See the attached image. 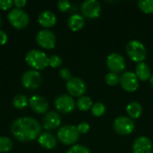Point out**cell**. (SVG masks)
<instances>
[{
	"label": "cell",
	"mask_w": 153,
	"mask_h": 153,
	"mask_svg": "<svg viewBox=\"0 0 153 153\" xmlns=\"http://www.w3.org/2000/svg\"><path fill=\"white\" fill-rule=\"evenodd\" d=\"M11 133L20 142H30L39 136L41 134V126L33 117H19L13 122Z\"/></svg>",
	"instance_id": "1"
},
{
	"label": "cell",
	"mask_w": 153,
	"mask_h": 153,
	"mask_svg": "<svg viewBox=\"0 0 153 153\" xmlns=\"http://www.w3.org/2000/svg\"><path fill=\"white\" fill-rule=\"evenodd\" d=\"M48 55L39 49H31L25 56V61L27 65L33 70L39 71L45 69L48 66Z\"/></svg>",
	"instance_id": "2"
},
{
	"label": "cell",
	"mask_w": 153,
	"mask_h": 153,
	"mask_svg": "<svg viewBox=\"0 0 153 153\" xmlns=\"http://www.w3.org/2000/svg\"><path fill=\"white\" fill-rule=\"evenodd\" d=\"M126 51L128 57L137 64L143 63L147 57V50L145 46L137 39L130 40L126 44Z\"/></svg>",
	"instance_id": "3"
},
{
	"label": "cell",
	"mask_w": 153,
	"mask_h": 153,
	"mask_svg": "<svg viewBox=\"0 0 153 153\" xmlns=\"http://www.w3.org/2000/svg\"><path fill=\"white\" fill-rule=\"evenodd\" d=\"M80 138L77 127L72 125L61 126L57 131V139L65 145H74Z\"/></svg>",
	"instance_id": "4"
},
{
	"label": "cell",
	"mask_w": 153,
	"mask_h": 153,
	"mask_svg": "<svg viewBox=\"0 0 153 153\" xmlns=\"http://www.w3.org/2000/svg\"><path fill=\"white\" fill-rule=\"evenodd\" d=\"M7 19L11 25L15 29L22 30L28 26L30 22L29 14L22 9L20 8H12L7 14Z\"/></svg>",
	"instance_id": "5"
},
{
	"label": "cell",
	"mask_w": 153,
	"mask_h": 153,
	"mask_svg": "<svg viewBox=\"0 0 153 153\" xmlns=\"http://www.w3.org/2000/svg\"><path fill=\"white\" fill-rule=\"evenodd\" d=\"M114 131L122 136H127L134 133L135 129L134 122L129 117L121 116L117 117L113 123Z\"/></svg>",
	"instance_id": "6"
},
{
	"label": "cell",
	"mask_w": 153,
	"mask_h": 153,
	"mask_svg": "<svg viewBox=\"0 0 153 153\" xmlns=\"http://www.w3.org/2000/svg\"><path fill=\"white\" fill-rule=\"evenodd\" d=\"M22 84L25 89L28 90H36L38 89L41 82L42 77L39 71L36 70H27L22 75Z\"/></svg>",
	"instance_id": "7"
},
{
	"label": "cell",
	"mask_w": 153,
	"mask_h": 153,
	"mask_svg": "<svg viewBox=\"0 0 153 153\" xmlns=\"http://www.w3.org/2000/svg\"><path fill=\"white\" fill-rule=\"evenodd\" d=\"M55 108L62 114H70L75 108V102L74 98L69 94H61L55 99Z\"/></svg>",
	"instance_id": "8"
},
{
	"label": "cell",
	"mask_w": 153,
	"mask_h": 153,
	"mask_svg": "<svg viewBox=\"0 0 153 153\" xmlns=\"http://www.w3.org/2000/svg\"><path fill=\"white\" fill-rule=\"evenodd\" d=\"M37 43L44 49H53L56 47V35L48 29L40 30L36 35Z\"/></svg>",
	"instance_id": "9"
},
{
	"label": "cell",
	"mask_w": 153,
	"mask_h": 153,
	"mask_svg": "<svg viewBox=\"0 0 153 153\" xmlns=\"http://www.w3.org/2000/svg\"><path fill=\"white\" fill-rule=\"evenodd\" d=\"M66 90L71 97L81 98L86 92V84L82 79L79 77H72L66 82Z\"/></svg>",
	"instance_id": "10"
},
{
	"label": "cell",
	"mask_w": 153,
	"mask_h": 153,
	"mask_svg": "<svg viewBox=\"0 0 153 153\" xmlns=\"http://www.w3.org/2000/svg\"><path fill=\"white\" fill-rule=\"evenodd\" d=\"M119 83L122 89L126 92H134L139 88V80L134 73L127 71L120 76Z\"/></svg>",
	"instance_id": "11"
},
{
	"label": "cell",
	"mask_w": 153,
	"mask_h": 153,
	"mask_svg": "<svg viewBox=\"0 0 153 153\" xmlns=\"http://www.w3.org/2000/svg\"><path fill=\"white\" fill-rule=\"evenodd\" d=\"M82 13L88 19H96L100 15L101 5L97 0L84 1L81 5Z\"/></svg>",
	"instance_id": "12"
},
{
	"label": "cell",
	"mask_w": 153,
	"mask_h": 153,
	"mask_svg": "<svg viewBox=\"0 0 153 153\" xmlns=\"http://www.w3.org/2000/svg\"><path fill=\"white\" fill-rule=\"evenodd\" d=\"M107 66L111 73L119 74L126 68V61L122 55L118 53H112L108 56L106 61Z\"/></svg>",
	"instance_id": "13"
},
{
	"label": "cell",
	"mask_w": 153,
	"mask_h": 153,
	"mask_svg": "<svg viewBox=\"0 0 153 153\" xmlns=\"http://www.w3.org/2000/svg\"><path fill=\"white\" fill-rule=\"evenodd\" d=\"M61 125V117L56 111H49L45 114L42 119V126L44 129L52 131L58 128Z\"/></svg>",
	"instance_id": "14"
},
{
	"label": "cell",
	"mask_w": 153,
	"mask_h": 153,
	"mask_svg": "<svg viewBox=\"0 0 153 153\" xmlns=\"http://www.w3.org/2000/svg\"><path fill=\"white\" fill-rule=\"evenodd\" d=\"M29 105L31 108V109L39 115L48 113V100L39 95H34L29 100Z\"/></svg>",
	"instance_id": "15"
},
{
	"label": "cell",
	"mask_w": 153,
	"mask_h": 153,
	"mask_svg": "<svg viewBox=\"0 0 153 153\" xmlns=\"http://www.w3.org/2000/svg\"><path fill=\"white\" fill-rule=\"evenodd\" d=\"M152 143L146 136H140L136 138L133 143L134 153H152Z\"/></svg>",
	"instance_id": "16"
},
{
	"label": "cell",
	"mask_w": 153,
	"mask_h": 153,
	"mask_svg": "<svg viewBox=\"0 0 153 153\" xmlns=\"http://www.w3.org/2000/svg\"><path fill=\"white\" fill-rule=\"evenodd\" d=\"M39 145L47 150H53L56 147L57 140L54 134L49 132H43L38 137Z\"/></svg>",
	"instance_id": "17"
},
{
	"label": "cell",
	"mask_w": 153,
	"mask_h": 153,
	"mask_svg": "<svg viewBox=\"0 0 153 153\" xmlns=\"http://www.w3.org/2000/svg\"><path fill=\"white\" fill-rule=\"evenodd\" d=\"M38 21L43 28L48 29L53 27L56 23V16L53 12L49 10H45L39 14Z\"/></svg>",
	"instance_id": "18"
},
{
	"label": "cell",
	"mask_w": 153,
	"mask_h": 153,
	"mask_svg": "<svg viewBox=\"0 0 153 153\" xmlns=\"http://www.w3.org/2000/svg\"><path fill=\"white\" fill-rule=\"evenodd\" d=\"M134 74L137 76L138 80L142 81V82H146V81L150 80L152 77V70H151L150 66L144 62L137 64V65L135 67Z\"/></svg>",
	"instance_id": "19"
},
{
	"label": "cell",
	"mask_w": 153,
	"mask_h": 153,
	"mask_svg": "<svg viewBox=\"0 0 153 153\" xmlns=\"http://www.w3.org/2000/svg\"><path fill=\"white\" fill-rule=\"evenodd\" d=\"M67 24H68V27L71 29V30L79 31L84 27L85 20H84V17L82 15L78 14V13H74V14H72L68 18Z\"/></svg>",
	"instance_id": "20"
},
{
	"label": "cell",
	"mask_w": 153,
	"mask_h": 153,
	"mask_svg": "<svg viewBox=\"0 0 153 153\" xmlns=\"http://www.w3.org/2000/svg\"><path fill=\"white\" fill-rule=\"evenodd\" d=\"M126 113L132 119H137L141 117L143 113L142 105L139 102L133 101L126 106Z\"/></svg>",
	"instance_id": "21"
},
{
	"label": "cell",
	"mask_w": 153,
	"mask_h": 153,
	"mask_svg": "<svg viewBox=\"0 0 153 153\" xmlns=\"http://www.w3.org/2000/svg\"><path fill=\"white\" fill-rule=\"evenodd\" d=\"M77 108L79 110L81 111H88L90 109H91L93 103H92V100L88 97V96H82L81 98L78 99L77 102H76Z\"/></svg>",
	"instance_id": "22"
},
{
	"label": "cell",
	"mask_w": 153,
	"mask_h": 153,
	"mask_svg": "<svg viewBox=\"0 0 153 153\" xmlns=\"http://www.w3.org/2000/svg\"><path fill=\"white\" fill-rule=\"evenodd\" d=\"M29 104L28 97L23 94H17L13 99V105L17 109H23Z\"/></svg>",
	"instance_id": "23"
},
{
	"label": "cell",
	"mask_w": 153,
	"mask_h": 153,
	"mask_svg": "<svg viewBox=\"0 0 153 153\" xmlns=\"http://www.w3.org/2000/svg\"><path fill=\"white\" fill-rule=\"evenodd\" d=\"M138 7L144 13H153V0H141L138 2Z\"/></svg>",
	"instance_id": "24"
},
{
	"label": "cell",
	"mask_w": 153,
	"mask_h": 153,
	"mask_svg": "<svg viewBox=\"0 0 153 153\" xmlns=\"http://www.w3.org/2000/svg\"><path fill=\"white\" fill-rule=\"evenodd\" d=\"M13 141L6 137V136H1L0 137V152H8L13 148Z\"/></svg>",
	"instance_id": "25"
},
{
	"label": "cell",
	"mask_w": 153,
	"mask_h": 153,
	"mask_svg": "<svg viewBox=\"0 0 153 153\" xmlns=\"http://www.w3.org/2000/svg\"><path fill=\"white\" fill-rule=\"evenodd\" d=\"M91 113L94 117H102L105 112H106V106L101 103V102H98V103H95L93 104L92 108H91Z\"/></svg>",
	"instance_id": "26"
},
{
	"label": "cell",
	"mask_w": 153,
	"mask_h": 153,
	"mask_svg": "<svg viewBox=\"0 0 153 153\" xmlns=\"http://www.w3.org/2000/svg\"><path fill=\"white\" fill-rule=\"evenodd\" d=\"M120 81V77L118 76L117 74L115 73H108L105 76V82L109 86H116L119 83Z\"/></svg>",
	"instance_id": "27"
},
{
	"label": "cell",
	"mask_w": 153,
	"mask_h": 153,
	"mask_svg": "<svg viewBox=\"0 0 153 153\" xmlns=\"http://www.w3.org/2000/svg\"><path fill=\"white\" fill-rule=\"evenodd\" d=\"M63 60L62 58L57 55H52L48 58V65L52 68H57L62 65Z\"/></svg>",
	"instance_id": "28"
},
{
	"label": "cell",
	"mask_w": 153,
	"mask_h": 153,
	"mask_svg": "<svg viewBox=\"0 0 153 153\" xmlns=\"http://www.w3.org/2000/svg\"><path fill=\"white\" fill-rule=\"evenodd\" d=\"M66 153H91L90 150L84 146V145H81V144H74L73 145Z\"/></svg>",
	"instance_id": "29"
},
{
	"label": "cell",
	"mask_w": 153,
	"mask_h": 153,
	"mask_svg": "<svg viewBox=\"0 0 153 153\" xmlns=\"http://www.w3.org/2000/svg\"><path fill=\"white\" fill-rule=\"evenodd\" d=\"M57 8L60 12H67L71 8V3L68 0H59L57 2Z\"/></svg>",
	"instance_id": "30"
},
{
	"label": "cell",
	"mask_w": 153,
	"mask_h": 153,
	"mask_svg": "<svg viewBox=\"0 0 153 153\" xmlns=\"http://www.w3.org/2000/svg\"><path fill=\"white\" fill-rule=\"evenodd\" d=\"M76 127H77V130H78V132H79L80 134H87L90 131V128H91L90 125L87 122H81Z\"/></svg>",
	"instance_id": "31"
},
{
	"label": "cell",
	"mask_w": 153,
	"mask_h": 153,
	"mask_svg": "<svg viewBox=\"0 0 153 153\" xmlns=\"http://www.w3.org/2000/svg\"><path fill=\"white\" fill-rule=\"evenodd\" d=\"M59 76L64 80V81H69L72 78V74L71 71L68 68H62L59 71Z\"/></svg>",
	"instance_id": "32"
},
{
	"label": "cell",
	"mask_w": 153,
	"mask_h": 153,
	"mask_svg": "<svg viewBox=\"0 0 153 153\" xmlns=\"http://www.w3.org/2000/svg\"><path fill=\"white\" fill-rule=\"evenodd\" d=\"M13 4V1L12 0H0V9L1 10H8Z\"/></svg>",
	"instance_id": "33"
},
{
	"label": "cell",
	"mask_w": 153,
	"mask_h": 153,
	"mask_svg": "<svg viewBox=\"0 0 153 153\" xmlns=\"http://www.w3.org/2000/svg\"><path fill=\"white\" fill-rule=\"evenodd\" d=\"M7 39H8L7 34L4 30H0V46L4 45L7 42Z\"/></svg>",
	"instance_id": "34"
},
{
	"label": "cell",
	"mask_w": 153,
	"mask_h": 153,
	"mask_svg": "<svg viewBox=\"0 0 153 153\" xmlns=\"http://www.w3.org/2000/svg\"><path fill=\"white\" fill-rule=\"evenodd\" d=\"M27 4L26 0H14L13 1V4L15 5L16 8H20L22 9V7H24Z\"/></svg>",
	"instance_id": "35"
},
{
	"label": "cell",
	"mask_w": 153,
	"mask_h": 153,
	"mask_svg": "<svg viewBox=\"0 0 153 153\" xmlns=\"http://www.w3.org/2000/svg\"><path fill=\"white\" fill-rule=\"evenodd\" d=\"M150 83H151L152 88L153 89V74H152V77H151V79H150Z\"/></svg>",
	"instance_id": "36"
},
{
	"label": "cell",
	"mask_w": 153,
	"mask_h": 153,
	"mask_svg": "<svg viewBox=\"0 0 153 153\" xmlns=\"http://www.w3.org/2000/svg\"><path fill=\"white\" fill-rule=\"evenodd\" d=\"M1 23H2V19H1V15H0V26H1Z\"/></svg>",
	"instance_id": "37"
}]
</instances>
